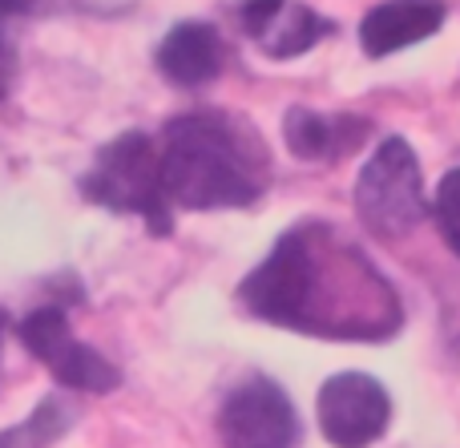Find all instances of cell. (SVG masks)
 I'll use <instances>...</instances> for the list:
<instances>
[{
  "label": "cell",
  "instance_id": "1",
  "mask_svg": "<svg viewBox=\"0 0 460 448\" xmlns=\"http://www.w3.org/2000/svg\"><path fill=\"white\" fill-rule=\"evenodd\" d=\"M238 303L275 328L356 344H384L404 323L396 287L327 223L291 226L246 275Z\"/></svg>",
  "mask_w": 460,
  "mask_h": 448
},
{
  "label": "cell",
  "instance_id": "2",
  "mask_svg": "<svg viewBox=\"0 0 460 448\" xmlns=\"http://www.w3.org/2000/svg\"><path fill=\"white\" fill-rule=\"evenodd\" d=\"M158 170L170 210L251 206L267 190V154L246 121L226 113H186L162 129Z\"/></svg>",
  "mask_w": 460,
  "mask_h": 448
},
{
  "label": "cell",
  "instance_id": "3",
  "mask_svg": "<svg viewBox=\"0 0 460 448\" xmlns=\"http://www.w3.org/2000/svg\"><path fill=\"white\" fill-rule=\"evenodd\" d=\"M356 210L367 231L380 239L412 234L424 223L429 202H424L420 162L404 137H384L364 162L356 182Z\"/></svg>",
  "mask_w": 460,
  "mask_h": 448
},
{
  "label": "cell",
  "instance_id": "4",
  "mask_svg": "<svg viewBox=\"0 0 460 448\" xmlns=\"http://www.w3.org/2000/svg\"><path fill=\"white\" fill-rule=\"evenodd\" d=\"M85 194L121 215H142L154 234H166L174 226L166 190H162L158 145L146 134H121L118 142L105 145L85 174Z\"/></svg>",
  "mask_w": 460,
  "mask_h": 448
},
{
  "label": "cell",
  "instance_id": "5",
  "mask_svg": "<svg viewBox=\"0 0 460 448\" xmlns=\"http://www.w3.org/2000/svg\"><path fill=\"white\" fill-rule=\"evenodd\" d=\"M392 425V396L367 372H340L319 388V428L335 448H367Z\"/></svg>",
  "mask_w": 460,
  "mask_h": 448
},
{
  "label": "cell",
  "instance_id": "6",
  "mask_svg": "<svg viewBox=\"0 0 460 448\" xmlns=\"http://www.w3.org/2000/svg\"><path fill=\"white\" fill-rule=\"evenodd\" d=\"M21 339L65 388H77V392H113L121 384L118 368L73 336L61 307H37L21 323Z\"/></svg>",
  "mask_w": 460,
  "mask_h": 448
},
{
  "label": "cell",
  "instance_id": "7",
  "mask_svg": "<svg viewBox=\"0 0 460 448\" xmlns=\"http://www.w3.org/2000/svg\"><path fill=\"white\" fill-rule=\"evenodd\" d=\"M218 436L226 448H291L299 436V417L275 380L251 376L226 396Z\"/></svg>",
  "mask_w": 460,
  "mask_h": 448
},
{
  "label": "cell",
  "instance_id": "8",
  "mask_svg": "<svg viewBox=\"0 0 460 448\" xmlns=\"http://www.w3.org/2000/svg\"><path fill=\"white\" fill-rule=\"evenodd\" d=\"M238 21H243L246 37L259 40L262 53L279 57V61L307 53L315 48V40L335 32L327 16H319L307 4H295V0H243Z\"/></svg>",
  "mask_w": 460,
  "mask_h": 448
},
{
  "label": "cell",
  "instance_id": "9",
  "mask_svg": "<svg viewBox=\"0 0 460 448\" xmlns=\"http://www.w3.org/2000/svg\"><path fill=\"white\" fill-rule=\"evenodd\" d=\"M445 16V0H384L359 21V45L367 57H392L440 32Z\"/></svg>",
  "mask_w": 460,
  "mask_h": 448
},
{
  "label": "cell",
  "instance_id": "10",
  "mask_svg": "<svg viewBox=\"0 0 460 448\" xmlns=\"http://www.w3.org/2000/svg\"><path fill=\"white\" fill-rule=\"evenodd\" d=\"M372 134V121L356 113H315V110H287L283 137L295 158L307 162H340Z\"/></svg>",
  "mask_w": 460,
  "mask_h": 448
},
{
  "label": "cell",
  "instance_id": "11",
  "mask_svg": "<svg viewBox=\"0 0 460 448\" xmlns=\"http://www.w3.org/2000/svg\"><path fill=\"white\" fill-rule=\"evenodd\" d=\"M158 69L166 73V81H174V85L199 89V85H207V81H215L218 69H223V40L202 21L174 24V29L166 32V40L158 45Z\"/></svg>",
  "mask_w": 460,
  "mask_h": 448
},
{
  "label": "cell",
  "instance_id": "12",
  "mask_svg": "<svg viewBox=\"0 0 460 448\" xmlns=\"http://www.w3.org/2000/svg\"><path fill=\"white\" fill-rule=\"evenodd\" d=\"M73 417H77V412H73L69 404L49 396V400L37 404V412H32L29 420H21L16 428H4V433H0V448H49L65 436V428L73 425Z\"/></svg>",
  "mask_w": 460,
  "mask_h": 448
},
{
  "label": "cell",
  "instance_id": "13",
  "mask_svg": "<svg viewBox=\"0 0 460 448\" xmlns=\"http://www.w3.org/2000/svg\"><path fill=\"white\" fill-rule=\"evenodd\" d=\"M432 218H437L440 239L460 259V170H448L437 182V198H432Z\"/></svg>",
  "mask_w": 460,
  "mask_h": 448
},
{
  "label": "cell",
  "instance_id": "14",
  "mask_svg": "<svg viewBox=\"0 0 460 448\" xmlns=\"http://www.w3.org/2000/svg\"><path fill=\"white\" fill-rule=\"evenodd\" d=\"M77 0H0V16H53L73 8Z\"/></svg>",
  "mask_w": 460,
  "mask_h": 448
},
{
  "label": "cell",
  "instance_id": "15",
  "mask_svg": "<svg viewBox=\"0 0 460 448\" xmlns=\"http://www.w3.org/2000/svg\"><path fill=\"white\" fill-rule=\"evenodd\" d=\"M13 81H16V53L0 40V101L8 97V89H13Z\"/></svg>",
  "mask_w": 460,
  "mask_h": 448
}]
</instances>
